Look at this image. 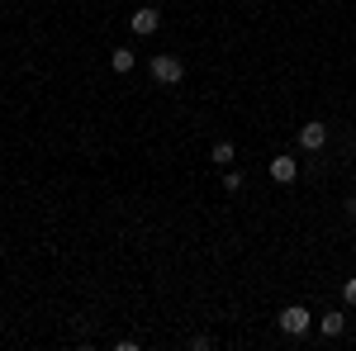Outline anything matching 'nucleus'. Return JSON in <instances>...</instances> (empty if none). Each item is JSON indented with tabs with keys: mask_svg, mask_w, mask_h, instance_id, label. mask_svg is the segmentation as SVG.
<instances>
[{
	"mask_svg": "<svg viewBox=\"0 0 356 351\" xmlns=\"http://www.w3.org/2000/svg\"><path fill=\"white\" fill-rule=\"evenodd\" d=\"M342 327H347L342 313H323V318H318V332H323V337H342Z\"/></svg>",
	"mask_w": 356,
	"mask_h": 351,
	"instance_id": "6",
	"label": "nucleus"
},
{
	"mask_svg": "<svg viewBox=\"0 0 356 351\" xmlns=\"http://www.w3.org/2000/svg\"><path fill=\"white\" fill-rule=\"evenodd\" d=\"M342 299H347V304H356V280H347V285H342Z\"/></svg>",
	"mask_w": 356,
	"mask_h": 351,
	"instance_id": "9",
	"label": "nucleus"
},
{
	"mask_svg": "<svg viewBox=\"0 0 356 351\" xmlns=\"http://www.w3.org/2000/svg\"><path fill=\"white\" fill-rule=\"evenodd\" d=\"M209 157H214V166H228V162H233V142H214Z\"/></svg>",
	"mask_w": 356,
	"mask_h": 351,
	"instance_id": "8",
	"label": "nucleus"
},
{
	"mask_svg": "<svg viewBox=\"0 0 356 351\" xmlns=\"http://www.w3.org/2000/svg\"><path fill=\"white\" fill-rule=\"evenodd\" d=\"M309 323H314V313H309L304 304L280 309V332H285V337H304V332H309Z\"/></svg>",
	"mask_w": 356,
	"mask_h": 351,
	"instance_id": "2",
	"label": "nucleus"
},
{
	"mask_svg": "<svg viewBox=\"0 0 356 351\" xmlns=\"http://www.w3.org/2000/svg\"><path fill=\"white\" fill-rule=\"evenodd\" d=\"M323 142H328V129H323V124H304L300 129V147L304 152H318Z\"/></svg>",
	"mask_w": 356,
	"mask_h": 351,
	"instance_id": "4",
	"label": "nucleus"
},
{
	"mask_svg": "<svg viewBox=\"0 0 356 351\" xmlns=\"http://www.w3.org/2000/svg\"><path fill=\"white\" fill-rule=\"evenodd\" d=\"M110 67H114V72H134V53H129V48H114Z\"/></svg>",
	"mask_w": 356,
	"mask_h": 351,
	"instance_id": "7",
	"label": "nucleus"
},
{
	"mask_svg": "<svg viewBox=\"0 0 356 351\" xmlns=\"http://www.w3.org/2000/svg\"><path fill=\"white\" fill-rule=\"evenodd\" d=\"M347 218H356V199H347Z\"/></svg>",
	"mask_w": 356,
	"mask_h": 351,
	"instance_id": "10",
	"label": "nucleus"
},
{
	"mask_svg": "<svg viewBox=\"0 0 356 351\" xmlns=\"http://www.w3.org/2000/svg\"><path fill=\"white\" fill-rule=\"evenodd\" d=\"M157 24H162V15H157L152 5H143V10H134V15H129V28H134L138 38H147V33H157Z\"/></svg>",
	"mask_w": 356,
	"mask_h": 351,
	"instance_id": "3",
	"label": "nucleus"
},
{
	"mask_svg": "<svg viewBox=\"0 0 356 351\" xmlns=\"http://www.w3.org/2000/svg\"><path fill=\"white\" fill-rule=\"evenodd\" d=\"M295 176H300V166H295V157H275V162H271V181H275V186H290Z\"/></svg>",
	"mask_w": 356,
	"mask_h": 351,
	"instance_id": "5",
	"label": "nucleus"
},
{
	"mask_svg": "<svg viewBox=\"0 0 356 351\" xmlns=\"http://www.w3.org/2000/svg\"><path fill=\"white\" fill-rule=\"evenodd\" d=\"M181 76H186V62H181L176 53H157V57H152V81H162V85H176Z\"/></svg>",
	"mask_w": 356,
	"mask_h": 351,
	"instance_id": "1",
	"label": "nucleus"
}]
</instances>
